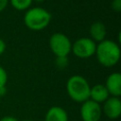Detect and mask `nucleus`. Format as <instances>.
<instances>
[{
    "instance_id": "obj_13",
    "label": "nucleus",
    "mask_w": 121,
    "mask_h": 121,
    "mask_svg": "<svg viewBox=\"0 0 121 121\" xmlns=\"http://www.w3.org/2000/svg\"><path fill=\"white\" fill-rule=\"evenodd\" d=\"M56 65L60 69H64L68 65L67 57H56Z\"/></svg>"
},
{
    "instance_id": "obj_12",
    "label": "nucleus",
    "mask_w": 121,
    "mask_h": 121,
    "mask_svg": "<svg viewBox=\"0 0 121 121\" xmlns=\"http://www.w3.org/2000/svg\"><path fill=\"white\" fill-rule=\"evenodd\" d=\"M32 2L33 0H9V3H10L12 8L20 11L27 10L31 7Z\"/></svg>"
},
{
    "instance_id": "obj_10",
    "label": "nucleus",
    "mask_w": 121,
    "mask_h": 121,
    "mask_svg": "<svg viewBox=\"0 0 121 121\" xmlns=\"http://www.w3.org/2000/svg\"><path fill=\"white\" fill-rule=\"evenodd\" d=\"M68 119L67 112L60 106L50 107L44 115V121H68Z\"/></svg>"
},
{
    "instance_id": "obj_11",
    "label": "nucleus",
    "mask_w": 121,
    "mask_h": 121,
    "mask_svg": "<svg viewBox=\"0 0 121 121\" xmlns=\"http://www.w3.org/2000/svg\"><path fill=\"white\" fill-rule=\"evenodd\" d=\"M90 36L91 39L95 43H100L106 39V34H107V29L106 26L103 23L101 22H95L91 25L90 29Z\"/></svg>"
},
{
    "instance_id": "obj_2",
    "label": "nucleus",
    "mask_w": 121,
    "mask_h": 121,
    "mask_svg": "<svg viewBox=\"0 0 121 121\" xmlns=\"http://www.w3.org/2000/svg\"><path fill=\"white\" fill-rule=\"evenodd\" d=\"M91 86L88 80L80 75H74L67 79L66 92L69 97L78 103H82L90 97Z\"/></svg>"
},
{
    "instance_id": "obj_18",
    "label": "nucleus",
    "mask_w": 121,
    "mask_h": 121,
    "mask_svg": "<svg viewBox=\"0 0 121 121\" xmlns=\"http://www.w3.org/2000/svg\"><path fill=\"white\" fill-rule=\"evenodd\" d=\"M6 50V43L3 39L0 38V55H2Z\"/></svg>"
},
{
    "instance_id": "obj_6",
    "label": "nucleus",
    "mask_w": 121,
    "mask_h": 121,
    "mask_svg": "<svg viewBox=\"0 0 121 121\" xmlns=\"http://www.w3.org/2000/svg\"><path fill=\"white\" fill-rule=\"evenodd\" d=\"M79 115L82 121H100L102 116L101 105L88 99L81 103Z\"/></svg>"
},
{
    "instance_id": "obj_7",
    "label": "nucleus",
    "mask_w": 121,
    "mask_h": 121,
    "mask_svg": "<svg viewBox=\"0 0 121 121\" xmlns=\"http://www.w3.org/2000/svg\"><path fill=\"white\" fill-rule=\"evenodd\" d=\"M102 114L111 120L119 118L121 114V100L120 97L110 96L101 107Z\"/></svg>"
},
{
    "instance_id": "obj_20",
    "label": "nucleus",
    "mask_w": 121,
    "mask_h": 121,
    "mask_svg": "<svg viewBox=\"0 0 121 121\" xmlns=\"http://www.w3.org/2000/svg\"><path fill=\"white\" fill-rule=\"evenodd\" d=\"M33 1H35V2H38V3H41V2H43L44 0H33Z\"/></svg>"
},
{
    "instance_id": "obj_8",
    "label": "nucleus",
    "mask_w": 121,
    "mask_h": 121,
    "mask_svg": "<svg viewBox=\"0 0 121 121\" xmlns=\"http://www.w3.org/2000/svg\"><path fill=\"white\" fill-rule=\"evenodd\" d=\"M104 86L106 87L111 96L120 97L121 95V75L119 72H113L110 74L105 81Z\"/></svg>"
},
{
    "instance_id": "obj_19",
    "label": "nucleus",
    "mask_w": 121,
    "mask_h": 121,
    "mask_svg": "<svg viewBox=\"0 0 121 121\" xmlns=\"http://www.w3.org/2000/svg\"><path fill=\"white\" fill-rule=\"evenodd\" d=\"M6 94H7V88H6V86L0 87V96H4Z\"/></svg>"
},
{
    "instance_id": "obj_21",
    "label": "nucleus",
    "mask_w": 121,
    "mask_h": 121,
    "mask_svg": "<svg viewBox=\"0 0 121 121\" xmlns=\"http://www.w3.org/2000/svg\"><path fill=\"white\" fill-rule=\"evenodd\" d=\"M23 121H33V120H30V119H25V120H23Z\"/></svg>"
},
{
    "instance_id": "obj_9",
    "label": "nucleus",
    "mask_w": 121,
    "mask_h": 121,
    "mask_svg": "<svg viewBox=\"0 0 121 121\" xmlns=\"http://www.w3.org/2000/svg\"><path fill=\"white\" fill-rule=\"evenodd\" d=\"M109 97H110V95L106 87L104 86V84H95L91 87L89 99L98 104H101V103H104Z\"/></svg>"
},
{
    "instance_id": "obj_4",
    "label": "nucleus",
    "mask_w": 121,
    "mask_h": 121,
    "mask_svg": "<svg viewBox=\"0 0 121 121\" xmlns=\"http://www.w3.org/2000/svg\"><path fill=\"white\" fill-rule=\"evenodd\" d=\"M49 47L56 57H67L71 52L72 43L65 34L56 32L49 38Z\"/></svg>"
},
{
    "instance_id": "obj_3",
    "label": "nucleus",
    "mask_w": 121,
    "mask_h": 121,
    "mask_svg": "<svg viewBox=\"0 0 121 121\" xmlns=\"http://www.w3.org/2000/svg\"><path fill=\"white\" fill-rule=\"evenodd\" d=\"M50 21V12L41 7L29 8L24 15V23L26 26L33 31L43 30L49 25Z\"/></svg>"
},
{
    "instance_id": "obj_16",
    "label": "nucleus",
    "mask_w": 121,
    "mask_h": 121,
    "mask_svg": "<svg viewBox=\"0 0 121 121\" xmlns=\"http://www.w3.org/2000/svg\"><path fill=\"white\" fill-rule=\"evenodd\" d=\"M9 5V0H0V12L3 11Z\"/></svg>"
},
{
    "instance_id": "obj_15",
    "label": "nucleus",
    "mask_w": 121,
    "mask_h": 121,
    "mask_svg": "<svg viewBox=\"0 0 121 121\" xmlns=\"http://www.w3.org/2000/svg\"><path fill=\"white\" fill-rule=\"evenodd\" d=\"M111 7L114 11L119 12L121 10V0H112L111 3Z\"/></svg>"
},
{
    "instance_id": "obj_17",
    "label": "nucleus",
    "mask_w": 121,
    "mask_h": 121,
    "mask_svg": "<svg viewBox=\"0 0 121 121\" xmlns=\"http://www.w3.org/2000/svg\"><path fill=\"white\" fill-rule=\"evenodd\" d=\"M0 121H18L17 118H15L14 116H11V115H6V116H3Z\"/></svg>"
},
{
    "instance_id": "obj_1",
    "label": "nucleus",
    "mask_w": 121,
    "mask_h": 121,
    "mask_svg": "<svg viewBox=\"0 0 121 121\" xmlns=\"http://www.w3.org/2000/svg\"><path fill=\"white\" fill-rule=\"evenodd\" d=\"M120 54L121 51L119 43L114 41L105 39L96 44L95 55L101 65L105 67H112L119 61Z\"/></svg>"
},
{
    "instance_id": "obj_5",
    "label": "nucleus",
    "mask_w": 121,
    "mask_h": 121,
    "mask_svg": "<svg viewBox=\"0 0 121 121\" xmlns=\"http://www.w3.org/2000/svg\"><path fill=\"white\" fill-rule=\"evenodd\" d=\"M96 43L91 38H79L72 43L71 52L78 58L87 59L95 54Z\"/></svg>"
},
{
    "instance_id": "obj_14",
    "label": "nucleus",
    "mask_w": 121,
    "mask_h": 121,
    "mask_svg": "<svg viewBox=\"0 0 121 121\" xmlns=\"http://www.w3.org/2000/svg\"><path fill=\"white\" fill-rule=\"evenodd\" d=\"M7 82H8V73L5 70V68L0 66V87L6 86Z\"/></svg>"
}]
</instances>
